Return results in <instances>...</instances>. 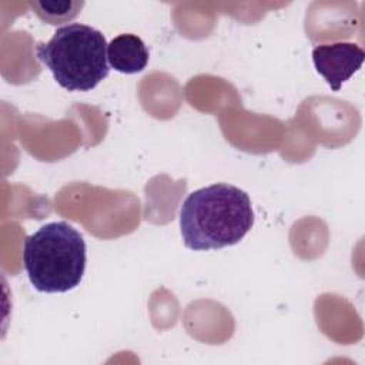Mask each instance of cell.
<instances>
[{
	"label": "cell",
	"instance_id": "6da1fadb",
	"mask_svg": "<svg viewBox=\"0 0 365 365\" xmlns=\"http://www.w3.org/2000/svg\"><path fill=\"white\" fill-rule=\"evenodd\" d=\"M254 225L248 194L218 182L188 194L180 208L184 245L194 251L220 250L240 242Z\"/></svg>",
	"mask_w": 365,
	"mask_h": 365
},
{
	"label": "cell",
	"instance_id": "7a4b0ae2",
	"mask_svg": "<svg viewBox=\"0 0 365 365\" xmlns=\"http://www.w3.org/2000/svg\"><path fill=\"white\" fill-rule=\"evenodd\" d=\"M86 262V241L66 221L48 222L24 238V269L40 292H67L76 288L83 279Z\"/></svg>",
	"mask_w": 365,
	"mask_h": 365
},
{
	"label": "cell",
	"instance_id": "3957f363",
	"mask_svg": "<svg viewBox=\"0 0 365 365\" xmlns=\"http://www.w3.org/2000/svg\"><path fill=\"white\" fill-rule=\"evenodd\" d=\"M107 41L97 29L73 23L57 29L36 48L37 58L68 91H90L110 73Z\"/></svg>",
	"mask_w": 365,
	"mask_h": 365
},
{
	"label": "cell",
	"instance_id": "277c9868",
	"mask_svg": "<svg viewBox=\"0 0 365 365\" xmlns=\"http://www.w3.org/2000/svg\"><path fill=\"white\" fill-rule=\"evenodd\" d=\"M364 60L365 53L355 43L321 44L312 50L315 70L334 91H339L342 84L361 68Z\"/></svg>",
	"mask_w": 365,
	"mask_h": 365
},
{
	"label": "cell",
	"instance_id": "5b68a950",
	"mask_svg": "<svg viewBox=\"0 0 365 365\" xmlns=\"http://www.w3.org/2000/svg\"><path fill=\"white\" fill-rule=\"evenodd\" d=\"M148 48L135 34H120L107 46V58L111 68L124 74H135L148 63Z\"/></svg>",
	"mask_w": 365,
	"mask_h": 365
},
{
	"label": "cell",
	"instance_id": "8992f818",
	"mask_svg": "<svg viewBox=\"0 0 365 365\" xmlns=\"http://www.w3.org/2000/svg\"><path fill=\"white\" fill-rule=\"evenodd\" d=\"M30 7L41 21L57 26L76 19L80 14V10L84 7V1L34 0L30 1Z\"/></svg>",
	"mask_w": 365,
	"mask_h": 365
}]
</instances>
